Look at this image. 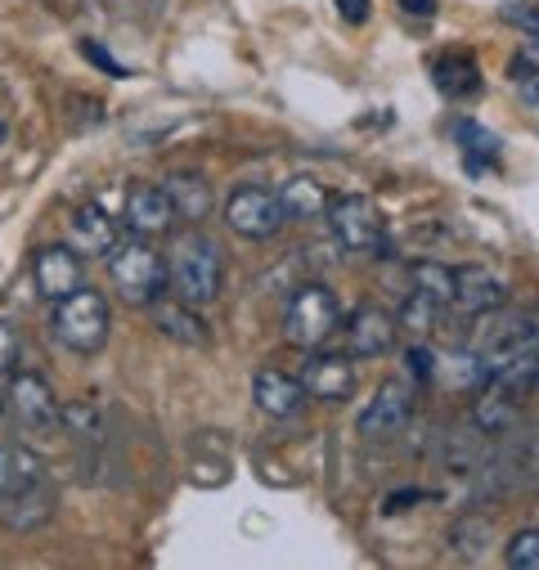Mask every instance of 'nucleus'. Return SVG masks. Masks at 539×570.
Here are the masks:
<instances>
[{
	"label": "nucleus",
	"mask_w": 539,
	"mask_h": 570,
	"mask_svg": "<svg viewBox=\"0 0 539 570\" xmlns=\"http://www.w3.org/2000/svg\"><path fill=\"white\" fill-rule=\"evenodd\" d=\"M324 216H329V225H333V234L346 252H378L382 238H386V220H382L378 203L364 198V194H346V198L329 203Z\"/></svg>",
	"instance_id": "obj_6"
},
{
	"label": "nucleus",
	"mask_w": 539,
	"mask_h": 570,
	"mask_svg": "<svg viewBox=\"0 0 539 570\" xmlns=\"http://www.w3.org/2000/svg\"><path fill=\"white\" fill-rule=\"evenodd\" d=\"M41 481H50V468L32 445H19V441L0 445V494H19Z\"/></svg>",
	"instance_id": "obj_17"
},
{
	"label": "nucleus",
	"mask_w": 539,
	"mask_h": 570,
	"mask_svg": "<svg viewBox=\"0 0 539 570\" xmlns=\"http://www.w3.org/2000/svg\"><path fill=\"white\" fill-rule=\"evenodd\" d=\"M6 135H10V121H6V117H0V145H6Z\"/></svg>",
	"instance_id": "obj_37"
},
{
	"label": "nucleus",
	"mask_w": 539,
	"mask_h": 570,
	"mask_svg": "<svg viewBox=\"0 0 539 570\" xmlns=\"http://www.w3.org/2000/svg\"><path fill=\"white\" fill-rule=\"evenodd\" d=\"M59 426H68V436H77V441H99L104 436V417L90 400L59 404Z\"/></svg>",
	"instance_id": "obj_26"
},
{
	"label": "nucleus",
	"mask_w": 539,
	"mask_h": 570,
	"mask_svg": "<svg viewBox=\"0 0 539 570\" xmlns=\"http://www.w3.org/2000/svg\"><path fill=\"white\" fill-rule=\"evenodd\" d=\"M302 386L311 400L342 404L355 395V360L351 355H311L302 368Z\"/></svg>",
	"instance_id": "obj_15"
},
{
	"label": "nucleus",
	"mask_w": 539,
	"mask_h": 570,
	"mask_svg": "<svg viewBox=\"0 0 539 570\" xmlns=\"http://www.w3.org/2000/svg\"><path fill=\"white\" fill-rule=\"evenodd\" d=\"M512 72H517V90H521V99H526L530 108H539V63H535V59H517Z\"/></svg>",
	"instance_id": "obj_31"
},
{
	"label": "nucleus",
	"mask_w": 539,
	"mask_h": 570,
	"mask_svg": "<svg viewBox=\"0 0 539 570\" xmlns=\"http://www.w3.org/2000/svg\"><path fill=\"white\" fill-rule=\"evenodd\" d=\"M149 320H154V328L167 337V342H176V346H207L212 342V328H207V320L198 315V306H189V302H180V297H154L149 302Z\"/></svg>",
	"instance_id": "obj_14"
},
{
	"label": "nucleus",
	"mask_w": 539,
	"mask_h": 570,
	"mask_svg": "<svg viewBox=\"0 0 539 570\" xmlns=\"http://www.w3.org/2000/svg\"><path fill=\"white\" fill-rule=\"evenodd\" d=\"M121 225H126L135 238L171 234L176 207H171L167 189H163V185H130V189H126V203H121Z\"/></svg>",
	"instance_id": "obj_9"
},
{
	"label": "nucleus",
	"mask_w": 539,
	"mask_h": 570,
	"mask_svg": "<svg viewBox=\"0 0 539 570\" xmlns=\"http://www.w3.org/2000/svg\"><path fill=\"white\" fill-rule=\"evenodd\" d=\"M167 283L176 288L180 302L212 306L220 297V283H225V252H220V243L212 234H203L198 225L176 234L171 256H167Z\"/></svg>",
	"instance_id": "obj_1"
},
{
	"label": "nucleus",
	"mask_w": 539,
	"mask_h": 570,
	"mask_svg": "<svg viewBox=\"0 0 539 570\" xmlns=\"http://www.w3.org/2000/svg\"><path fill=\"white\" fill-rule=\"evenodd\" d=\"M108 328H112V311H108L104 293H95L90 283H81L77 293H68V297L55 302L50 333H55V342L68 346L72 355H95V351H104Z\"/></svg>",
	"instance_id": "obj_2"
},
{
	"label": "nucleus",
	"mask_w": 539,
	"mask_h": 570,
	"mask_svg": "<svg viewBox=\"0 0 539 570\" xmlns=\"http://www.w3.org/2000/svg\"><path fill=\"white\" fill-rule=\"evenodd\" d=\"M225 225L234 234L252 238V243H265V238H275L288 225V216H284L280 194H270L261 185H243V189H234L225 198Z\"/></svg>",
	"instance_id": "obj_5"
},
{
	"label": "nucleus",
	"mask_w": 539,
	"mask_h": 570,
	"mask_svg": "<svg viewBox=\"0 0 539 570\" xmlns=\"http://www.w3.org/2000/svg\"><path fill=\"white\" fill-rule=\"evenodd\" d=\"M252 400L270 417H293L302 409V400H306V386H302V377H288L280 368H261L252 377Z\"/></svg>",
	"instance_id": "obj_16"
},
{
	"label": "nucleus",
	"mask_w": 539,
	"mask_h": 570,
	"mask_svg": "<svg viewBox=\"0 0 539 570\" xmlns=\"http://www.w3.org/2000/svg\"><path fill=\"white\" fill-rule=\"evenodd\" d=\"M503 19H508V23H517V28H526L530 37H539V10H535V6H526V0H521V6H503Z\"/></svg>",
	"instance_id": "obj_33"
},
{
	"label": "nucleus",
	"mask_w": 539,
	"mask_h": 570,
	"mask_svg": "<svg viewBox=\"0 0 539 570\" xmlns=\"http://www.w3.org/2000/svg\"><path fill=\"white\" fill-rule=\"evenodd\" d=\"M280 203H284V216L288 220H320L329 212V194L315 176H293L280 185Z\"/></svg>",
	"instance_id": "obj_22"
},
{
	"label": "nucleus",
	"mask_w": 539,
	"mask_h": 570,
	"mask_svg": "<svg viewBox=\"0 0 539 570\" xmlns=\"http://www.w3.org/2000/svg\"><path fill=\"white\" fill-rule=\"evenodd\" d=\"M59 512V490L50 481L19 490V494H0V525L14 530V534H32L41 525H50Z\"/></svg>",
	"instance_id": "obj_10"
},
{
	"label": "nucleus",
	"mask_w": 539,
	"mask_h": 570,
	"mask_svg": "<svg viewBox=\"0 0 539 570\" xmlns=\"http://www.w3.org/2000/svg\"><path fill=\"white\" fill-rule=\"evenodd\" d=\"M441 311H445V306H437L428 293H419V288H414V293H410V302L400 306V324H404V328H414V333H428V328L437 324V315H441Z\"/></svg>",
	"instance_id": "obj_28"
},
{
	"label": "nucleus",
	"mask_w": 539,
	"mask_h": 570,
	"mask_svg": "<svg viewBox=\"0 0 539 570\" xmlns=\"http://www.w3.org/2000/svg\"><path fill=\"white\" fill-rule=\"evenodd\" d=\"M32 283H37V293L55 306L59 297L77 293L81 283H86V265H81V252L77 247H63V243H50L32 256Z\"/></svg>",
	"instance_id": "obj_8"
},
{
	"label": "nucleus",
	"mask_w": 539,
	"mask_h": 570,
	"mask_svg": "<svg viewBox=\"0 0 539 570\" xmlns=\"http://www.w3.org/2000/svg\"><path fill=\"white\" fill-rule=\"evenodd\" d=\"M404 368H410L414 382H432L437 377V355L428 346H410V351H404Z\"/></svg>",
	"instance_id": "obj_32"
},
{
	"label": "nucleus",
	"mask_w": 539,
	"mask_h": 570,
	"mask_svg": "<svg viewBox=\"0 0 539 570\" xmlns=\"http://www.w3.org/2000/svg\"><path fill=\"white\" fill-rule=\"evenodd\" d=\"M494 543V521L486 512H468L450 525V548L463 557V561H481Z\"/></svg>",
	"instance_id": "obj_23"
},
{
	"label": "nucleus",
	"mask_w": 539,
	"mask_h": 570,
	"mask_svg": "<svg viewBox=\"0 0 539 570\" xmlns=\"http://www.w3.org/2000/svg\"><path fill=\"white\" fill-rule=\"evenodd\" d=\"M414 288L428 293L437 306H450L454 297V269L441 261H414Z\"/></svg>",
	"instance_id": "obj_25"
},
{
	"label": "nucleus",
	"mask_w": 539,
	"mask_h": 570,
	"mask_svg": "<svg viewBox=\"0 0 539 570\" xmlns=\"http://www.w3.org/2000/svg\"><path fill=\"white\" fill-rule=\"evenodd\" d=\"M117 238H121V229H117V220H108V212H104L99 203H86V207L77 212V220H72V243H77L81 256H104Z\"/></svg>",
	"instance_id": "obj_20"
},
{
	"label": "nucleus",
	"mask_w": 539,
	"mask_h": 570,
	"mask_svg": "<svg viewBox=\"0 0 539 570\" xmlns=\"http://www.w3.org/2000/svg\"><path fill=\"white\" fill-rule=\"evenodd\" d=\"M163 189H167V198L176 207V220H185V225H203L212 216V207H216V194H212L207 176H198V171H176Z\"/></svg>",
	"instance_id": "obj_18"
},
{
	"label": "nucleus",
	"mask_w": 539,
	"mask_h": 570,
	"mask_svg": "<svg viewBox=\"0 0 539 570\" xmlns=\"http://www.w3.org/2000/svg\"><path fill=\"white\" fill-rule=\"evenodd\" d=\"M454 139H459L463 154H468V171H486V167L499 163V139L486 126H477L472 117H459L454 121Z\"/></svg>",
	"instance_id": "obj_24"
},
{
	"label": "nucleus",
	"mask_w": 539,
	"mask_h": 570,
	"mask_svg": "<svg viewBox=\"0 0 539 570\" xmlns=\"http://www.w3.org/2000/svg\"><path fill=\"white\" fill-rule=\"evenodd\" d=\"M342 337H346L351 360H382L395 346V320L382 306H360V311H351Z\"/></svg>",
	"instance_id": "obj_11"
},
{
	"label": "nucleus",
	"mask_w": 539,
	"mask_h": 570,
	"mask_svg": "<svg viewBox=\"0 0 539 570\" xmlns=\"http://www.w3.org/2000/svg\"><path fill=\"white\" fill-rule=\"evenodd\" d=\"M0 413H6V395H0Z\"/></svg>",
	"instance_id": "obj_38"
},
{
	"label": "nucleus",
	"mask_w": 539,
	"mask_h": 570,
	"mask_svg": "<svg viewBox=\"0 0 539 570\" xmlns=\"http://www.w3.org/2000/svg\"><path fill=\"white\" fill-rule=\"evenodd\" d=\"M104 261H108V278H112V288H117V297L126 302V306H149L154 297H163V288H167V265H163V256L149 247V238H117L108 252H104Z\"/></svg>",
	"instance_id": "obj_3"
},
{
	"label": "nucleus",
	"mask_w": 539,
	"mask_h": 570,
	"mask_svg": "<svg viewBox=\"0 0 539 570\" xmlns=\"http://www.w3.org/2000/svg\"><path fill=\"white\" fill-rule=\"evenodd\" d=\"M77 50H81V59H86V63H95L104 77H130V68H126V63H117V59H112V55H108L99 41H90V37H86Z\"/></svg>",
	"instance_id": "obj_30"
},
{
	"label": "nucleus",
	"mask_w": 539,
	"mask_h": 570,
	"mask_svg": "<svg viewBox=\"0 0 539 570\" xmlns=\"http://www.w3.org/2000/svg\"><path fill=\"white\" fill-rule=\"evenodd\" d=\"M432 77H437V90H441L445 99H472V95H481V68H477V59L463 55V50L441 55L437 68H432Z\"/></svg>",
	"instance_id": "obj_19"
},
{
	"label": "nucleus",
	"mask_w": 539,
	"mask_h": 570,
	"mask_svg": "<svg viewBox=\"0 0 539 570\" xmlns=\"http://www.w3.org/2000/svg\"><path fill=\"white\" fill-rule=\"evenodd\" d=\"M450 306L459 315H472L477 320V315H490V311L508 306V288H503L499 274H490L481 265H459L454 269V297H450Z\"/></svg>",
	"instance_id": "obj_12"
},
{
	"label": "nucleus",
	"mask_w": 539,
	"mask_h": 570,
	"mask_svg": "<svg viewBox=\"0 0 539 570\" xmlns=\"http://www.w3.org/2000/svg\"><path fill=\"white\" fill-rule=\"evenodd\" d=\"M10 409H14V417L28 426V432L59 426V400H55V391H50V382L41 373H14V382H10Z\"/></svg>",
	"instance_id": "obj_13"
},
{
	"label": "nucleus",
	"mask_w": 539,
	"mask_h": 570,
	"mask_svg": "<svg viewBox=\"0 0 539 570\" xmlns=\"http://www.w3.org/2000/svg\"><path fill=\"white\" fill-rule=\"evenodd\" d=\"M342 328V306L324 283H302L284 311V337L297 351H320Z\"/></svg>",
	"instance_id": "obj_4"
},
{
	"label": "nucleus",
	"mask_w": 539,
	"mask_h": 570,
	"mask_svg": "<svg viewBox=\"0 0 539 570\" xmlns=\"http://www.w3.org/2000/svg\"><path fill=\"white\" fill-rule=\"evenodd\" d=\"M423 499H432L428 490H395L391 499H386V512L395 517V512H410V503H423Z\"/></svg>",
	"instance_id": "obj_34"
},
{
	"label": "nucleus",
	"mask_w": 539,
	"mask_h": 570,
	"mask_svg": "<svg viewBox=\"0 0 539 570\" xmlns=\"http://www.w3.org/2000/svg\"><path fill=\"white\" fill-rule=\"evenodd\" d=\"M337 14L346 23H364L369 19V0H337Z\"/></svg>",
	"instance_id": "obj_35"
},
{
	"label": "nucleus",
	"mask_w": 539,
	"mask_h": 570,
	"mask_svg": "<svg viewBox=\"0 0 539 570\" xmlns=\"http://www.w3.org/2000/svg\"><path fill=\"white\" fill-rule=\"evenodd\" d=\"M517 417H521V404L512 395H503V391H494V386L481 382V395L472 404V426H477V432L503 436V432H512V426H517Z\"/></svg>",
	"instance_id": "obj_21"
},
{
	"label": "nucleus",
	"mask_w": 539,
	"mask_h": 570,
	"mask_svg": "<svg viewBox=\"0 0 539 570\" xmlns=\"http://www.w3.org/2000/svg\"><path fill=\"white\" fill-rule=\"evenodd\" d=\"M19 355H23V337H19V328H14L10 320H0V377L14 373Z\"/></svg>",
	"instance_id": "obj_29"
},
{
	"label": "nucleus",
	"mask_w": 539,
	"mask_h": 570,
	"mask_svg": "<svg viewBox=\"0 0 539 570\" xmlns=\"http://www.w3.org/2000/svg\"><path fill=\"white\" fill-rule=\"evenodd\" d=\"M410 417H414V391L404 386V382H386L364 404V413H360L355 426H360L364 441H391V436H400L404 426H410Z\"/></svg>",
	"instance_id": "obj_7"
},
{
	"label": "nucleus",
	"mask_w": 539,
	"mask_h": 570,
	"mask_svg": "<svg viewBox=\"0 0 539 570\" xmlns=\"http://www.w3.org/2000/svg\"><path fill=\"white\" fill-rule=\"evenodd\" d=\"M503 561H508L512 570H539V525L517 530V534L508 539V548H503Z\"/></svg>",
	"instance_id": "obj_27"
},
{
	"label": "nucleus",
	"mask_w": 539,
	"mask_h": 570,
	"mask_svg": "<svg viewBox=\"0 0 539 570\" xmlns=\"http://www.w3.org/2000/svg\"><path fill=\"white\" fill-rule=\"evenodd\" d=\"M404 14H419V19H432L437 14V0H400Z\"/></svg>",
	"instance_id": "obj_36"
}]
</instances>
